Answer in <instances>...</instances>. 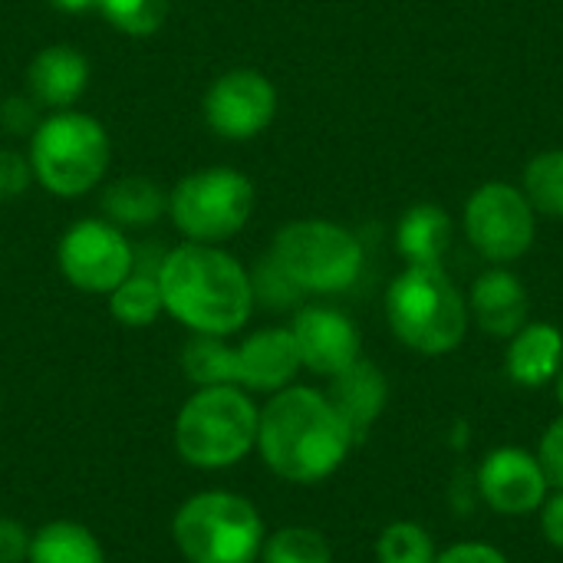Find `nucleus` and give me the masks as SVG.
Here are the masks:
<instances>
[{"mask_svg": "<svg viewBox=\"0 0 563 563\" xmlns=\"http://www.w3.org/2000/svg\"><path fill=\"white\" fill-rule=\"evenodd\" d=\"M303 373L290 327H261L234 343V386L251 396H274Z\"/></svg>", "mask_w": 563, "mask_h": 563, "instance_id": "14", "label": "nucleus"}, {"mask_svg": "<svg viewBox=\"0 0 563 563\" xmlns=\"http://www.w3.org/2000/svg\"><path fill=\"white\" fill-rule=\"evenodd\" d=\"M33 181L56 198L89 195L106 181L112 139L106 125L79 109H59L40 119L26 148Z\"/></svg>", "mask_w": 563, "mask_h": 563, "instance_id": "5", "label": "nucleus"}, {"mask_svg": "<svg viewBox=\"0 0 563 563\" xmlns=\"http://www.w3.org/2000/svg\"><path fill=\"white\" fill-rule=\"evenodd\" d=\"M376 563H435V538L416 521H393L373 544Z\"/></svg>", "mask_w": 563, "mask_h": 563, "instance_id": "26", "label": "nucleus"}, {"mask_svg": "<svg viewBox=\"0 0 563 563\" xmlns=\"http://www.w3.org/2000/svg\"><path fill=\"white\" fill-rule=\"evenodd\" d=\"M327 383H330L323 389L327 399L333 402V409L340 412V419L346 422L353 439L363 442L373 432V426L383 419L386 406H389V379H386V373L373 360L360 356L353 366H346L343 373H336Z\"/></svg>", "mask_w": 563, "mask_h": 563, "instance_id": "17", "label": "nucleus"}, {"mask_svg": "<svg viewBox=\"0 0 563 563\" xmlns=\"http://www.w3.org/2000/svg\"><path fill=\"white\" fill-rule=\"evenodd\" d=\"M534 455L551 482V492H563V412L558 419H551V426L541 432Z\"/></svg>", "mask_w": 563, "mask_h": 563, "instance_id": "29", "label": "nucleus"}, {"mask_svg": "<svg viewBox=\"0 0 563 563\" xmlns=\"http://www.w3.org/2000/svg\"><path fill=\"white\" fill-rule=\"evenodd\" d=\"M300 353V366L320 379H333L363 356L360 327L330 303H300L287 323Z\"/></svg>", "mask_w": 563, "mask_h": 563, "instance_id": "13", "label": "nucleus"}, {"mask_svg": "<svg viewBox=\"0 0 563 563\" xmlns=\"http://www.w3.org/2000/svg\"><path fill=\"white\" fill-rule=\"evenodd\" d=\"M33 185L30 158L16 148H0V201L20 198Z\"/></svg>", "mask_w": 563, "mask_h": 563, "instance_id": "30", "label": "nucleus"}, {"mask_svg": "<svg viewBox=\"0 0 563 563\" xmlns=\"http://www.w3.org/2000/svg\"><path fill=\"white\" fill-rule=\"evenodd\" d=\"M251 284H254V303H264L271 310H290V307L297 310L303 303L300 287L271 261V254L267 261H261L257 271H251Z\"/></svg>", "mask_w": 563, "mask_h": 563, "instance_id": "28", "label": "nucleus"}, {"mask_svg": "<svg viewBox=\"0 0 563 563\" xmlns=\"http://www.w3.org/2000/svg\"><path fill=\"white\" fill-rule=\"evenodd\" d=\"M172 541L188 563H257L267 525L251 498L211 488L178 505Z\"/></svg>", "mask_w": 563, "mask_h": 563, "instance_id": "6", "label": "nucleus"}, {"mask_svg": "<svg viewBox=\"0 0 563 563\" xmlns=\"http://www.w3.org/2000/svg\"><path fill=\"white\" fill-rule=\"evenodd\" d=\"M89 89V59L79 46L49 43L26 66V96L49 112L73 109Z\"/></svg>", "mask_w": 563, "mask_h": 563, "instance_id": "16", "label": "nucleus"}, {"mask_svg": "<svg viewBox=\"0 0 563 563\" xmlns=\"http://www.w3.org/2000/svg\"><path fill=\"white\" fill-rule=\"evenodd\" d=\"M462 228L465 241L482 261L508 267L534 247L538 214L525 191L511 181H485L468 195Z\"/></svg>", "mask_w": 563, "mask_h": 563, "instance_id": "9", "label": "nucleus"}, {"mask_svg": "<svg viewBox=\"0 0 563 563\" xmlns=\"http://www.w3.org/2000/svg\"><path fill=\"white\" fill-rule=\"evenodd\" d=\"M271 261L303 297H333L360 280L366 254L350 228L327 218H300L274 234Z\"/></svg>", "mask_w": 563, "mask_h": 563, "instance_id": "7", "label": "nucleus"}, {"mask_svg": "<svg viewBox=\"0 0 563 563\" xmlns=\"http://www.w3.org/2000/svg\"><path fill=\"white\" fill-rule=\"evenodd\" d=\"M96 10L125 36H152L165 26L172 0H96Z\"/></svg>", "mask_w": 563, "mask_h": 563, "instance_id": "27", "label": "nucleus"}, {"mask_svg": "<svg viewBox=\"0 0 563 563\" xmlns=\"http://www.w3.org/2000/svg\"><path fill=\"white\" fill-rule=\"evenodd\" d=\"M383 310L393 336L419 356L455 353L472 327L468 300L445 264H406L393 277Z\"/></svg>", "mask_w": 563, "mask_h": 563, "instance_id": "3", "label": "nucleus"}, {"mask_svg": "<svg viewBox=\"0 0 563 563\" xmlns=\"http://www.w3.org/2000/svg\"><path fill=\"white\" fill-rule=\"evenodd\" d=\"M505 376L521 389H544L563 366L561 327L548 320H528L511 340H505Z\"/></svg>", "mask_w": 563, "mask_h": 563, "instance_id": "18", "label": "nucleus"}, {"mask_svg": "<svg viewBox=\"0 0 563 563\" xmlns=\"http://www.w3.org/2000/svg\"><path fill=\"white\" fill-rule=\"evenodd\" d=\"M201 115L218 139L251 142L267 132L277 115V86L261 69H228L205 89Z\"/></svg>", "mask_w": 563, "mask_h": 563, "instance_id": "11", "label": "nucleus"}, {"mask_svg": "<svg viewBox=\"0 0 563 563\" xmlns=\"http://www.w3.org/2000/svg\"><path fill=\"white\" fill-rule=\"evenodd\" d=\"M181 373L201 386H234V343L228 336H195L181 350Z\"/></svg>", "mask_w": 563, "mask_h": 563, "instance_id": "23", "label": "nucleus"}, {"mask_svg": "<svg viewBox=\"0 0 563 563\" xmlns=\"http://www.w3.org/2000/svg\"><path fill=\"white\" fill-rule=\"evenodd\" d=\"M551 386H554V399H558V406L563 409V366L558 369V376H554V383H551Z\"/></svg>", "mask_w": 563, "mask_h": 563, "instance_id": "36", "label": "nucleus"}, {"mask_svg": "<svg viewBox=\"0 0 563 563\" xmlns=\"http://www.w3.org/2000/svg\"><path fill=\"white\" fill-rule=\"evenodd\" d=\"M106 300H109L112 320H115L119 327H125V330H145V327H152V323L165 313V303H162V290H158L155 271H152V274L132 271Z\"/></svg>", "mask_w": 563, "mask_h": 563, "instance_id": "22", "label": "nucleus"}, {"mask_svg": "<svg viewBox=\"0 0 563 563\" xmlns=\"http://www.w3.org/2000/svg\"><path fill=\"white\" fill-rule=\"evenodd\" d=\"M26 563H109L102 541L79 521H49L33 531Z\"/></svg>", "mask_w": 563, "mask_h": 563, "instance_id": "21", "label": "nucleus"}, {"mask_svg": "<svg viewBox=\"0 0 563 563\" xmlns=\"http://www.w3.org/2000/svg\"><path fill=\"white\" fill-rule=\"evenodd\" d=\"M165 313L195 336H234L254 313L251 271L221 244L185 241L172 247L158 267Z\"/></svg>", "mask_w": 563, "mask_h": 563, "instance_id": "2", "label": "nucleus"}, {"mask_svg": "<svg viewBox=\"0 0 563 563\" xmlns=\"http://www.w3.org/2000/svg\"><path fill=\"white\" fill-rule=\"evenodd\" d=\"M30 538L33 531H26V525L0 515V563H26Z\"/></svg>", "mask_w": 563, "mask_h": 563, "instance_id": "33", "label": "nucleus"}, {"mask_svg": "<svg viewBox=\"0 0 563 563\" xmlns=\"http://www.w3.org/2000/svg\"><path fill=\"white\" fill-rule=\"evenodd\" d=\"M56 264L73 290L109 297L135 271V251L119 224L106 218H79L63 231Z\"/></svg>", "mask_w": 563, "mask_h": 563, "instance_id": "10", "label": "nucleus"}, {"mask_svg": "<svg viewBox=\"0 0 563 563\" xmlns=\"http://www.w3.org/2000/svg\"><path fill=\"white\" fill-rule=\"evenodd\" d=\"M0 125L10 135H30L40 125V106L23 92V96H10L0 106Z\"/></svg>", "mask_w": 563, "mask_h": 563, "instance_id": "31", "label": "nucleus"}, {"mask_svg": "<svg viewBox=\"0 0 563 563\" xmlns=\"http://www.w3.org/2000/svg\"><path fill=\"white\" fill-rule=\"evenodd\" d=\"M455 238L452 214L435 201L412 205L396 224V251L406 264H442Z\"/></svg>", "mask_w": 563, "mask_h": 563, "instance_id": "19", "label": "nucleus"}, {"mask_svg": "<svg viewBox=\"0 0 563 563\" xmlns=\"http://www.w3.org/2000/svg\"><path fill=\"white\" fill-rule=\"evenodd\" d=\"M435 563H511L508 554L488 541H455L435 554Z\"/></svg>", "mask_w": 563, "mask_h": 563, "instance_id": "32", "label": "nucleus"}, {"mask_svg": "<svg viewBox=\"0 0 563 563\" xmlns=\"http://www.w3.org/2000/svg\"><path fill=\"white\" fill-rule=\"evenodd\" d=\"M538 518H541V534H544V541H548L554 551H563V492H551V495H548V501L541 505Z\"/></svg>", "mask_w": 563, "mask_h": 563, "instance_id": "34", "label": "nucleus"}, {"mask_svg": "<svg viewBox=\"0 0 563 563\" xmlns=\"http://www.w3.org/2000/svg\"><path fill=\"white\" fill-rule=\"evenodd\" d=\"M356 439L317 386H287L261 406L257 455L287 485H320L350 459Z\"/></svg>", "mask_w": 563, "mask_h": 563, "instance_id": "1", "label": "nucleus"}, {"mask_svg": "<svg viewBox=\"0 0 563 563\" xmlns=\"http://www.w3.org/2000/svg\"><path fill=\"white\" fill-rule=\"evenodd\" d=\"M261 406L241 386H201L175 412V455L195 472H228L257 449Z\"/></svg>", "mask_w": 563, "mask_h": 563, "instance_id": "4", "label": "nucleus"}, {"mask_svg": "<svg viewBox=\"0 0 563 563\" xmlns=\"http://www.w3.org/2000/svg\"><path fill=\"white\" fill-rule=\"evenodd\" d=\"M482 505L501 518H531L551 495V482L534 452L521 445H498L485 452L475 472Z\"/></svg>", "mask_w": 563, "mask_h": 563, "instance_id": "12", "label": "nucleus"}, {"mask_svg": "<svg viewBox=\"0 0 563 563\" xmlns=\"http://www.w3.org/2000/svg\"><path fill=\"white\" fill-rule=\"evenodd\" d=\"M162 214H168V195L148 175H125L106 185L102 191V218L125 228H148Z\"/></svg>", "mask_w": 563, "mask_h": 563, "instance_id": "20", "label": "nucleus"}, {"mask_svg": "<svg viewBox=\"0 0 563 563\" xmlns=\"http://www.w3.org/2000/svg\"><path fill=\"white\" fill-rule=\"evenodd\" d=\"M56 10L63 13H86V10H96V0H49Z\"/></svg>", "mask_w": 563, "mask_h": 563, "instance_id": "35", "label": "nucleus"}, {"mask_svg": "<svg viewBox=\"0 0 563 563\" xmlns=\"http://www.w3.org/2000/svg\"><path fill=\"white\" fill-rule=\"evenodd\" d=\"M254 205V181L228 165L198 168L168 191V218L175 231L195 244H228L247 228Z\"/></svg>", "mask_w": 563, "mask_h": 563, "instance_id": "8", "label": "nucleus"}, {"mask_svg": "<svg viewBox=\"0 0 563 563\" xmlns=\"http://www.w3.org/2000/svg\"><path fill=\"white\" fill-rule=\"evenodd\" d=\"M472 323L495 340H511L531 317V297L525 280L508 267H488L468 290Z\"/></svg>", "mask_w": 563, "mask_h": 563, "instance_id": "15", "label": "nucleus"}, {"mask_svg": "<svg viewBox=\"0 0 563 563\" xmlns=\"http://www.w3.org/2000/svg\"><path fill=\"white\" fill-rule=\"evenodd\" d=\"M257 563H333V548L323 531L307 525H287L267 531Z\"/></svg>", "mask_w": 563, "mask_h": 563, "instance_id": "25", "label": "nucleus"}, {"mask_svg": "<svg viewBox=\"0 0 563 563\" xmlns=\"http://www.w3.org/2000/svg\"><path fill=\"white\" fill-rule=\"evenodd\" d=\"M521 191L534 214L563 221V148L538 152L521 175Z\"/></svg>", "mask_w": 563, "mask_h": 563, "instance_id": "24", "label": "nucleus"}]
</instances>
